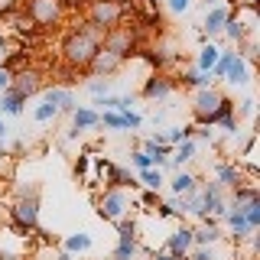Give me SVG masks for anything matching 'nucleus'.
I'll list each match as a JSON object with an SVG mask.
<instances>
[{
  "label": "nucleus",
  "mask_w": 260,
  "mask_h": 260,
  "mask_svg": "<svg viewBox=\"0 0 260 260\" xmlns=\"http://www.w3.org/2000/svg\"><path fill=\"white\" fill-rule=\"evenodd\" d=\"M101 39H104V29L98 26H78L65 36L62 43V59L72 65V69H88V62L94 59V52L101 49Z\"/></svg>",
  "instance_id": "obj_1"
},
{
  "label": "nucleus",
  "mask_w": 260,
  "mask_h": 260,
  "mask_svg": "<svg viewBox=\"0 0 260 260\" xmlns=\"http://www.w3.org/2000/svg\"><path fill=\"white\" fill-rule=\"evenodd\" d=\"M10 218H13V234L36 231L39 228V189L16 195V202L10 205Z\"/></svg>",
  "instance_id": "obj_2"
},
{
  "label": "nucleus",
  "mask_w": 260,
  "mask_h": 260,
  "mask_svg": "<svg viewBox=\"0 0 260 260\" xmlns=\"http://www.w3.org/2000/svg\"><path fill=\"white\" fill-rule=\"evenodd\" d=\"M130 205H134V199L124 189H104V195L98 199V215L104 221H120L130 215Z\"/></svg>",
  "instance_id": "obj_3"
},
{
  "label": "nucleus",
  "mask_w": 260,
  "mask_h": 260,
  "mask_svg": "<svg viewBox=\"0 0 260 260\" xmlns=\"http://www.w3.org/2000/svg\"><path fill=\"white\" fill-rule=\"evenodd\" d=\"M120 16H124V7H120V0H91L88 4V23L98 29H114L120 23Z\"/></svg>",
  "instance_id": "obj_4"
},
{
  "label": "nucleus",
  "mask_w": 260,
  "mask_h": 260,
  "mask_svg": "<svg viewBox=\"0 0 260 260\" xmlns=\"http://www.w3.org/2000/svg\"><path fill=\"white\" fill-rule=\"evenodd\" d=\"M224 101V91H218L215 85L211 88H199V91L192 94V114H195V120H199L202 127H208V117L218 111V104Z\"/></svg>",
  "instance_id": "obj_5"
},
{
  "label": "nucleus",
  "mask_w": 260,
  "mask_h": 260,
  "mask_svg": "<svg viewBox=\"0 0 260 260\" xmlns=\"http://www.w3.org/2000/svg\"><path fill=\"white\" fill-rule=\"evenodd\" d=\"M29 23L36 26H52L62 20V0H29Z\"/></svg>",
  "instance_id": "obj_6"
},
{
  "label": "nucleus",
  "mask_w": 260,
  "mask_h": 260,
  "mask_svg": "<svg viewBox=\"0 0 260 260\" xmlns=\"http://www.w3.org/2000/svg\"><path fill=\"white\" fill-rule=\"evenodd\" d=\"M120 65H124V59H117L114 52H108V49H98L94 52V59L88 62V72H91L94 78H111V75H117L120 72Z\"/></svg>",
  "instance_id": "obj_7"
},
{
  "label": "nucleus",
  "mask_w": 260,
  "mask_h": 260,
  "mask_svg": "<svg viewBox=\"0 0 260 260\" xmlns=\"http://www.w3.org/2000/svg\"><path fill=\"white\" fill-rule=\"evenodd\" d=\"M192 234H195V228H189V224H179L173 234H169V241H166V247L162 250H169L176 260H185L189 257V250L195 247V241H192Z\"/></svg>",
  "instance_id": "obj_8"
},
{
  "label": "nucleus",
  "mask_w": 260,
  "mask_h": 260,
  "mask_svg": "<svg viewBox=\"0 0 260 260\" xmlns=\"http://www.w3.org/2000/svg\"><path fill=\"white\" fill-rule=\"evenodd\" d=\"M101 46L108 49V52H114L117 59H127V55H130V49H134V32H130V29H117V26H114V29L104 32Z\"/></svg>",
  "instance_id": "obj_9"
},
{
  "label": "nucleus",
  "mask_w": 260,
  "mask_h": 260,
  "mask_svg": "<svg viewBox=\"0 0 260 260\" xmlns=\"http://www.w3.org/2000/svg\"><path fill=\"white\" fill-rule=\"evenodd\" d=\"M140 94L146 98V101H169V98L176 94V81L169 75H150Z\"/></svg>",
  "instance_id": "obj_10"
},
{
  "label": "nucleus",
  "mask_w": 260,
  "mask_h": 260,
  "mask_svg": "<svg viewBox=\"0 0 260 260\" xmlns=\"http://www.w3.org/2000/svg\"><path fill=\"white\" fill-rule=\"evenodd\" d=\"M39 88H43V75H39L36 69H23L10 78V91L20 94V98H32Z\"/></svg>",
  "instance_id": "obj_11"
},
{
  "label": "nucleus",
  "mask_w": 260,
  "mask_h": 260,
  "mask_svg": "<svg viewBox=\"0 0 260 260\" xmlns=\"http://www.w3.org/2000/svg\"><path fill=\"white\" fill-rule=\"evenodd\" d=\"M215 182L228 192V189H238L241 182H247V176H244V169L238 166V162L221 159V162H215ZM250 182H254V179H250Z\"/></svg>",
  "instance_id": "obj_12"
},
{
  "label": "nucleus",
  "mask_w": 260,
  "mask_h": 260,
  "mask_svg": "<svg viewBox=\"0 0 260 260\" xmlns=\"http://www.w3.org/2000/svg\"><path fill=\"white\" fill-rule=\"evenodd\" d=\"M228 16H231V7H224V4L205 7V20H202V36H205V39H211V36H218V32L224 29Z\"/></svg>",
  "instance_id": "obj_13"
},
{
  "label": "nucleus",
  "mask_w": 260,
  "mask_h": 260,
  "mask_svg": "<svg viewBox=\"0 0 260 260\" xmlns=\"http://www.w3.org/2000/svg\"><path fill=\"white\" fill-rule=\"evenodd\" d=\"M221 238H224V231H221V224H218L215 218H202V228L192 234L195 247H215Z\"/></svg>",
  "instance_id": "obj_14"
},
{
  "label": "nucleus",
  "mask_w": 260,
  "mask_h": 260,
  "mask_svg": "<svg viewBox=\"0 0 260 260\" xmlns=\"http://www.w3.org/2000/svg\"><path fill=\"white\" fill-rule=\"evenodd\" d=\"M221 221H224V231L231 234L234 241H244V238H250V234H254V228L247 224L244 211H238V208H231V211H228V215L221 218Z\"/></svg>",
  "instance_id": "obj_15"
},
{
  "label": "nucleus",
  "mask_w": 260,
  "mask_h": 260,
  "mask_svg": "<svg viewBox=\"0 0 260 260\" xmlns=\"http://www.w3.org/2000/svg\"><path fill=\"white\" fill-rule=\"evenodd\" d=\"M195 150H199V143H195V140H182L179 146H173V153H169V162H166V166H169V169L189 166V162L195 159Z\"/></svg>",
  "instance_id": "obj_16"
},
{
  "label": "nucleus",
  "mask_w": 260,
  "mask_h": 260,
  "mask_svg": "<svg viewBox=\"0 0 260 260\" xmlns=\"http://www.w3.org/2000/svg\"><path fill=\"white\" fill-rule=\"evenodd\" d=\"M221 32L228 36V43H234V49H238V46H241L247 36H254V29H247V23H244L238 13H231V16H228V23H224V29H221Z\"/></svg>",
  "instance_id": "obj_17"
},
{
  "label": "nucleus",
  "mask_w": 260,
  "mask_h": 260,
  "mask_svg": "<svg viewBox=\"0 0 260 260\" xmlns=\"http://www.w3.org/2000/svg\"><path fill=\"white\" fill-rule=\"evenodd\" d=\"M224 81H231V85H247L250 81V62L241 59L238 49H234V59H231V65H228V72H224Z\"/></svg>",
  "instance_id": "obj_18"
},
{
  "label": "nucleus",
  "mask_w": 260,
  "mask_h": 260,
  "mask_svg": "<svg viewBox=\"0 0 260 260\" xmlns=\"http://www.w3.org/2000/svg\"><path fill=\"white\" fill-rule=\"evenodd\" d=\"M43 98H49V101L55 104V108H59L62 114H72L78 108V101H75V94L69 91V88H46L43 91Z\"/></svg>",
  "instance_id": "obj_19"
},
{
  "label": "nucleus",
  "mask_w": 260,
  "mask_h": 260,
  "mask_svg": "<svg viewBox=\"0 0 260 260\" xmlns=\"http://www.w3.org/2000/svg\"><path fill=\"white\" fill-rule=\"evenodd\" d=\"M169 189H173V195H189V192L199 189V179L189 169H176V176L169 179Z\"/></svg>",
  "instance_id": "obj_20"
},
{
  "label": "nucleus",
  "mask_w": 260,
  "mask_h": 260,
  "mask_svg": "<svg viewBox=\"0 0 260 260\" xmlns=\"http://www.w3.org/2000/svg\"><path fill=\"white\" fill-rule=\"evenodd\" d=\"M94 104H101V111H134V94H104L94 98Z\"/></svg>",
  "instance_id": "obj_21"
},
{
  "label": "nucleus",
  "mask_w": 260,
  "mask_h": 260,
  "mask_svg": "<svg viewBox=\"0 0 260 260\" xmlns=\"http://www.w3.org/2000/svg\"><path fill=\"white\" fill-rule=\"evenodd\" d=\"M140 150H143L146 156L153 159V166H156V169H162V166L169 162V153H173V146H169V143H153V140H143V146H140Z\"/></svg>",
  "instance_id": "obj_22"
},
{
  "label": "nucleus",
  "mask_w": 260,
  "mask_h": 260,
  "mask_svg": "<svg viewBox=\"0 0 260 260\" xmlns=\"http://www.w3.org/2000/svg\"><path fill=\"white\" fill-rule=\"evenodd\" d=\"M72 127H75L78 134L94 130L98 127V111L94 108H75V111H72Z\"/></svg>",
  "instance_id": "obj_23"
},
{
  "label": "nucleus",
  "mask_w": 260,
  "mask_h": 260,
  "mask_svg": "<svg viewBox=\"0 0 260 260\" xmlns=\"http://www.w3.org/2000/svg\"><path fill=\"white\" fill-rule=\"evenodd\" d=\"M23 104H26V98L13 94L10 88L0 94V114H4V117H20V114H23Z\"/></svg>",
  "instance_id": "obj_24"
},
{
  "label": "nucleus",
  "mask_w": 260,
  "mask_h": 260,
  "mask_svg": "<svg viewBox=\"0 0 260 260\" xmlns=\"http://www.w3.org/2000/svg\"><path fill=\"white\" fill-rule=\"evenodd\" d=\"M218 55H221V49H218L215 43H205V46L199 49V59H195V69H199V72H208V75H211V69H215Z\"/></svg>",
  "instance_id": "obj_25"
},
{
  "label": "nucleus",
  "mask_w": 260,
  "mask_h": 260,
  "mask_svg": "<svg viewBox=\"0 0 260 260\" xmlns=\"http://www.w3.org/2000/svg\"><path fill=\"white\" fill-rule=\"evenodd\" d=\"M140 241H117V247H114L111 260H137L140 257Z\"/></svg>",
  "instance_id": "obj_26"
},
{
  "label": "nucleus",
  "mask_w": 260,
  "mask_h": 260,
  "mask_svg": "<svg viewBox=\"0 0 260 260\" xmlns=\"http://www.w3.org/2000/svg\"><path fill=\"white\" fill-rule=\"evenodd\" d=\"M137 179L146 185V189H153V192H159L162 189V182H166V176H162V169H156V166H150V169H140L137 173Z\"/></svg>",
  "instance_id": "obj_27"
},
{
  "label": "nucleus",
  "mask_w": 260,
  "mask_h": 260,
  "mask_svg": "<svg viewBox=\"0 0 260 260\" xmlns=\"http://www.w3.org/2000/svg\"><path fill=\"white\" fill-rule=\"evenodd\" d=\"M182 85H185V88H195V91H199V88H211V85H215V78H211L208 72L192 69V72H185V75H182Z\"/></svg>",
  "instance_id": "obj_28"
},
{
  "label": "nucleus",
  "mask_w": 260,
  "mask_h": 260,
  "mask_svg": "<svg viewBox=\"0 0 260 260\" xmlns=\"http://www.w3.org/2000/svg\"><path fill=\"white\" fill-rule=\"evenodd\" d=\"M59 114H62V111L55 108L49 98H43V104H36V111H32V120H36V124H49V120H55Z\"/></svg>",
  "instance_id": "obj_29"
},
{
  "label": "nucleus",
  "mask_w": 260,
  "mask_h": 260,
  "mask_svg": "<svg viewBox=\"0 0 260 260\" xmlns=\"http://www.w3.org/2000/svg\"><path fill=\"white\" fill-rule=\"evenodd\" d=\"M65 250H69V254H85V250H91V234H69V238H65Z\"/></svg>",
  "instance_id": "obj_30"
},
{
  "label": "nucleus",
  "mask_w": 260,
  "mask_h": 260,
  "mask_svg": "<svg viewBox=\"0 0 260 260\" xmlns=\"http://www.w3.org/2000/svg\"><path fill=\"white\" fill-rule=\"evenodd\" d=\"M238 211H244L247 224L257 231V228H260V195H257V199H250V202H244V205H238Z\"/></svg>",
  "instance_id": "obj_31"
},
{
  "label": "nucleus",
  "mask_w": 260,
  "mask_h": 260,
  "mask_svg": "<svg viewBox=\"0 0 260 260\" xmlns=\"http://www.w3.org/2000/svg\"><path fill=\"white\" fill-rule=\"evenodd\" d=\"M117 224V238L120 241H137V221L134 218H120V221H114Z\"/></svg>",
  "instance_id": "obj_32"
},
{
  "label": "nucleus",
  "mask_w": 260,
  "mask_h": 260,
  "mask_svg": "<svg viewBox=\"0 0 260 260\" xmlns=\"http://www.w3.org/2000/svg\"><path fill=\"white\" fill-rule=\"evenodd\" d=\"M85 88L91 98H104V94H111V78H88Z\"/></svg>",
  "instance_id": "obj_33"
},
{
  "label": "nucleus",
  "mask_w": 260,
  "mask_h": 260,
  "mask_svg": "<svg viewBox=\"0 0 260 260\" xmlns=\"http://www.w3.org/2000/svg\"><path fill=\"white\" fill-rule=\"evenodd\" d=\"M218 127H221V134L228 137V140H231L234 134H241V127H238V117H234V114H231V117H221V120H218Z\"/></svg>",
  "instance_id": "obj_34"
},
{
  "label": "nucleus",
  "mask_w": 260,
  "mask_h": 260,
  "mask_svg": "<svg viewBox=\"0 0 260 260\" xmlns=\"http://www.w3.org/2000/svg\"><path fill=\"white\" fill-rule=\"evenodd\" d=\"M130 166H134L137 173H140V169H150V166H153V159L146 156L143 150H134V153H130Z\"/></svg>",
  "instance_id": "obj_35"
},
{
  "label": "nucleus",
  "mask_w": 260,
  "mask_h": 260,
  "mask_svg": "<svg viewBox=\"0 0 260 260\" xmlns=\"http://www.w3.org/2000/svg\"><path fill=\"white\" fill-rule=\"evenodd\" d=\"M156 215H159V218H182L173 199H169V202H159V205H156Z\"/></svg>",
  "instance_id": "obj_36"
},
{
  "label": "nucleus",
  "mask_w": 260,
  "mask_h": 260,
  "mask_svg": "<svg viewBox=\"0 0 260 260\" xmlns=\"http://www.w3.org/2000/svg\"><path fill=\"white\" fill-rule=\"evenodd\" d=\"M185 260H218V257H215V250H211V247H192Z\"/></svg>",
  "instance_id": "obj_37"
},
{
  "label": "nucleus",
  "mask_w": 260,
  "mask_h": 260,
  "mask_svg": "<svg viewBox=\"0 0 260 260\" xmlns=\"http://www.w3.org/2000/svg\"><path fill=\"white\" fill-rule=\"evenodd\" d=\"M166 7H169L173 13H185V10L192 7V0H166Z\"/></svg>",
  "instance_id": "obj_38"
},
{
  "label": "nucleus",
  "mask_w": 260,
  "mask_h": 260,
  "mask_svg": "<svg viewBox=\"0 0 260 260\" xmlns=\"http://www.w3.org/2000/svg\"><path fill=\"white\" fill-rule=\"evenodd\" d=\"M88 159H91V153H81L78 162H75V176H85L88 173Z\"/></svg>",
  "instance_id": "obj_39"
},
{
  "label": "nucleus",
  "mask_w": 260,
  "mask_h": 260,
  "mask_svg": "<svg viewBox=\"0 0 260 260\" xmlns=\"http://www.w3.org/2000/svg\"><path fill=\"white\" fill-rule=\"evenodd\" d=\"M10 78H13V72H10V69H0V94L10 88Z\"/></svg>",
  "instance_id": "obj_40"
},
{
  "label": "nucleus",
  "mask_w": 260,
  "mask_h": 260,
  "mask_svg": "<svg viewBox=\"0 0 260 260\" xmlns=\"http://www.w3.org/2000/svg\"><path fill=\"white\" fill-rule=\"evenodd\" d=\"M241 114H244V117L254 114V98H244V101H241Z\"/></svg>",
  "instance_id": "obj_41"
},
{
  "label": "nucleus",
  "mask_w": 260,
  "mask_h": 260,
  "mask_svg": "<svg viewBox=\"0 0 260 260\" xmlns=\"http://www.w3.org/2000/svg\"><path fill=\"white\" fill-rule=\"evenodd\" d=\"M16 10V0H0V16L4 13H13Z\"/></svg>",
  "instance_id": "obj_42"
},
{
  "label": "nucleus",
  "mask_w": 260,
  "mask_h": 260,
  "mask_svg": "<svg viewBox=\"0 0 260 260\" xmlns=\"http://www.w3.org/2000/svg\"><path fill=\"white\" fill-rule=\"evenodd\" d=\"M153 260H176V257L169 254V250H159V254H153Z\"/></svg>",
  "instance_id": "obj_43"
},
{
  "label": "nucleus",
  "mask_w": 260,
  "mask_h": 260,
  "mask_svg": "<svg viewBox=\"0 0 260 260\" xmlns=\"http://www.w3.org/2000/svg\"><path fill=\"white\" fill-rule=\"evenodd\" d=\"M7 137V124H4V117H0V140Z\"/></svg>",
  "instance_id": "obj_44"
},
{
  "label": "nucleus",
  "mask_w": 260,
  "mask_h": 260,
  "mask_svg": "<svg viewBox=\"0 0 260 260\" xmlns=\"http://www.w3.org/2000/svg\"><path fill=\"white\" fill-rule=\"evenodd\" d=\"M234 7H241V4H257V0H231Z\"/></svg>",
  "instance_id": "obj_45"
},
{
  "label": "nucleus",
  "mask_w": 260,
  "mask_h": 260,
  "mask_svg": "<svg viewBox=\"0 0 260 260\" xmlns=\"http://www.w3.org/2000/svg\"><path fill=\"white\" fill-rule=\"evenodd\" d=\"M202 4H205V7H215V4H221V0H202Z\"/></svg>",
  "instance_id": "obj_46"
},
{
  "label": "nucleus",
  "mask_w": 260,
  "mask_h": 260,
  "mask_svg": "<svg viewBox=\"0 0 260 260\" xmlns=\"http://www.w3.org/2000/svg\"><path fill=\"white\" fill-rule=\"evenodd\" d=\"M0 46H4V36H0Z\"/></svg>",
  "instance_id": "obj_47"
}]
</instances>
